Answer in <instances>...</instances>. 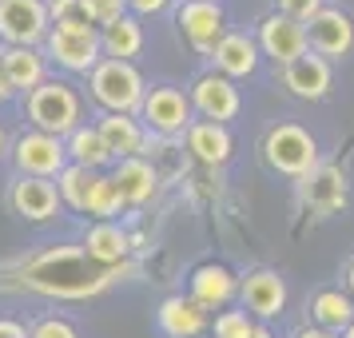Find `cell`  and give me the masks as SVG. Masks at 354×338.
<instances>
[{"label":"cell","instance_id":"1","mask_svg":"<svg viewBox=\"0 0 354 338\" xmlns=\"http://www.w3.org/2000/svg\"><path fill=\"white\" fill-rule=\"evenodd\" d=\"M128 271L131 267L108 271V267L92 263L84 247H48L40 255L24 259L12 271V279H17L20 290H36V294H48V299H92Z\"/></svg>","mask_w":354,"mask_h":338},{"label":"cell","instance_id":"2","mask_svg":"<svg viewBox=\"0 0 354 338\" xmlns=\"http://www.w3.org/2000/svg\"><path fill=\"white\" fill-rule=\"evenodd\" d=\"M28 120L36 131H48L56 140H68L80 128V96L68 80H44L36 92H28Z\"/></svg>","mask_w":354,"mask_h":338},{"label":"cell","instance_id":"3","mask_svg":"<svg viewBox=\"0 0 354 338\" xmlns=\"http://www.w3.org/2000/svg\"><path fill=\"white\" fill-rule=\"evenodd\" d=\"M92 84V100L104 112H120V115H136L144 108V76L136 72V64L128 60H100L96 72L88 76Z\"/></svg>","mask_w":354,"mask_h":338},{"label":"cell","instance_id":"4","mask_svg":"<svg viewBox=\"0 0 354 338\" xmlns=\"http://www.w3.org/2000/svg\"><path fill=\"white\" fill-rule=\"evenodd\" d=\"M263 156L271 163V171L290 176V179H303L306 171L319 167V144L299 124H274L267 131V140H263Z\"/></svg>","mask_w":354,"mask_h":338},{"label":"cell","instance_id":"5","mask_svg":"<svg viewBox=\"0 0 354 338\" xmlns=\"http://www.w3.org/2000/svg\"><path fill=\"white\" fill-rule=\"evenodd\" d=\"M48 32V0H0V40L8 48H36Z\"/></svg>","mask_w":354,"mask_h":338},{"label":"cell","instance_id":"6","mask_svg":"<svg viewBox=\"0 0 354 338\" xmlns=\"http://www.w3.org/2000/svg\"><path fill=\"white\" fill-rule=\"evenodd\" d=\"M12 160H17L20 176H32V179H60L68 163V144L56 140L48 131H20L17 144H12Z\"/></svg>","mask_w":354,"mask_h":338},{"label":"cell","instance_id":"7","mask_svg":"<svg viewBox=\"0 0 354 338\" xmlns=\"http://www.w3.org/2000/svg\"><path fill=\"white\" fill-rule=\"evenodd\" d=\"M192 100L187 92H179V88H151L144 96V108H140V120H144L147 131H156V135H187L192 128Z\"/></svg>","mask_w":354,"mask_h":338},{"label":"cell","instance_id":"8","mask_svg":"<svg viewBox=\"0 0 354 338\" xmlns=\"http://www.w3.org/2000/svg\"><path fill=\"white\" fill-rule=\"evenodd\" d=\"M227 17L223 8H219V0H183L179 4V32L187 36V44L195 52H203L211 56L215 44L227 36Z\"/></svg>","mask_w":354,"mask_h":338},{"label":"cell","instance_id":"9","mask_svg":"<svg viewBox=\"0 0 354 338\" xmlns=\"http://www.w3.org/2000/svg\"><path fill=\"white\" fill-rule=\"evenodd\" d=\"M259 52L271 56L274 64H295L299 56H306V24L283 17V12H271V17L259 20Z\"/></svg>","mask_w":354,"mask_h":338},{"label":"cell","instance_id":"10","mask_svg":"<svg viewBox=\"0 0 354 338\" xmlns=\"http://www.w3.org/2000/svg\"><path fill=\"white\" fill-rule=\"evenodd\" d=\"M187 100H192L195 112L203 115V120H211V124H227V120H235L239 108H243L235 80H227L219 72H203V76L192 84Z\"/></svg>","mask_w":354,"mask_h":338},{"label":"cell","instance_id":"11","mask_svg":"<svg viewBox=\"0 0 354 338\" xmlns=\"http://www.w3.org/2000/svg\"><path fill=\"white\" fill-rule=\"evenodd\" d=\"M306 48L322 60H342L354 48V20L342 8H322L306 24Z\"/></svg>","mask_w":354,"mask_h":338},{"label":"cell","instance_id":"12","mask_svg":"<svg viewBox=\"0 0 354 338\" xmlns=\"http://www.w3.org/2000/svg\"><path fill=\"white\" fill-rule=\"evenodd\" d=\"M48 56L64 72H96V64L104 60V48H100V32H60L52 28L48 32Z\"/></svg>","mask_w":354,"mask_h":338},{"label":"cell","instance_id":"13","mask_svg":"<svg viewBox=\"0 0 354 338\" xmlns=\"http://www.w3.org/2000/svg\"><path fill=\"white\" fill-rule=\"evenodd\" d=\"M346 176L338 171L335 163H319L315 171H306L299 179V199H303L310 211H319V215H330V211L346 207Z\"/></svg>","mask_w":354,"mask_h":338},{"label":"cell","instance_id":"14","mask_svg":"<svg viewBox=\"0 0 354 338\" xmlns=\"http://www.w3.org/2000/svg\"><path fill=\"white\" fill-rule=\"evenodd\" d=\"M239 294H243V306H247L251 314H259V319H274V314H283V306H287V283H283L279 271H271V267H259V271L243 274Z\"/></svg>","mask_w":354,"mask_h":338},{"label":"cell","instance_id":"15","mask_svg":"<svg viewBox=\"0 0 354 338\" xmlns=\"http://www.w3.org/2000/svg\"><path fill=\"white\" fill-rule=\"evenodd\" d=\"M8 203H12V211H17L20 219H28V223H48L52 215L60 211V191H56L52 179L20 176L17 183H12Z\"/></svg>","mask_w":354,"mask_h":338},{"label":"cell","instance_id":"16","mask_svg":"<svg viewBox=\"0 0 354 338\" xmlns=\"http://www.w3.org/2000/svg\"><path fill=\"white\" fill-rule=\"evenodd\" d=\"M100 135L112 151V160H131V156H144L147 147V128L140 115H120V112H104L100 115Z\"/></svg>","mask_w":354,"mask_h":338},{"label":"cell","instance_id":"17","mask_svg":"<svg viewBox=\"0 0 354 338\" xmlns=\"http://www.w3.org/2000/svg\"><path fill=\"white\" fill-rule=\"evenodd\" d=\"M283 84H287L290 96H299V100H322L326 92H330V84H335L330 60L306 52V56H299L295 64L283 68Z\"/></svg>","mask_w":354,"mask_h":338},{"label":"cell","instance_id":"18","mask_svg":"<svg viewBox=\"0 0 354 338\" xmlns=\"http://www.w3.org/2000/svg\"><path fill=\"white\" fill-rule=\"evenodd\" d=\"M259 60H263L259 40H251L247 32H227L223 40L215 44V52H211L215 72L227 76V80H243V76H251V72L259 68Z\"/></svg>","mask_w":354,"mask_h":338},{"label":"cell","instance_id":"19","mask_svg":"<svg viewBox=\"0 0 354 338\" xmlns=\"http://www.w3.org/2000/svg\"><path fill=\"white\" fill-rule=\"evenodd\" d=\"M156 319L167 338H199L207 330V306H199L192 294H171L160 303Z\"/></svg>","mask_w":354,"mask_h":338},{"label":"cell","instance_id":"20","mask_svg":"<svg viewBox=\"0 0 354 338\" xmlns=\"http://www.w3.org/2000/svg\"><path fill=\"white\" fill-rule=\"evenodd\" d=\"M84 251H88L92 263L108 267V271H120V267H128L131 239L120 223H92L88 227V239H84Z\"/></svg>","mask_w":354,"mask_h":338},{"label":"cell","instance_id":"21","mask_svg":"<svg viewBox=\"0 0 354 338\" xmlns=\"http://www.w3.org/2000/svg\"><path fill=\"white\" fill-rule=\"evenodd\" d=\"M112 183L120 187L124 203H147L151 195L160 191V176L156 167L144 160V156H131V160H120L112 167Z\"/></svg>","mask_w":354,"mask_h":338},{"label":"cell","instance_id":"22","mask_svg":"<svg viewBox=\"0 0 354 338\" xmlns=\"http://www.w3.org/2000/svg\"><path fill=\"white\" fill-rule=\"evenodd\" d=\"M235 290H239V279L227 271L223 263H203V267H195L192 271V299L199 306H223L235 299Z\"/></svg>","mask_w":354,"mask_h":338},{"label":"cell","instance_id":"23","mask_svg":"<svg viewBox=\"0 0 354 338\" xmlns=\"http://www.w3.org/2000/svg\"><path fill=\"white\" fill-rule=\"evenodd\" d=\"M0 64H4V76L12 84V92H36L40 84L48 80V68H44V52L40 48H4L0 52Z\"/></svg>","mask_w":354,"mask_h":338},{"label":"cell","instance_id":"24","mask_svg":"<svg viewBox=\"0 0 354 338\" xmlns=\"http://www.w3.org/2000/svg\"><path fill=\"white\" fill-rule=\"evenodd\" d=\"M187 151L199 163H207V167L227 163L231 160V131H227V124H211V120L192 124L187 128Z\"/></svg>","mask_w":354,"mask_h":338},{"label":"cell","instance_id":"25","mask_svg":"<svg viewBox=\"0 0 354 338\" xmlns=\"http://www.w3.org/2000/svg\"><path fill=\"white\" fill-rule=\"evenodd\" d=\"M100 48H104V60H128L131 64V56H140V48H144V28H140V20L124 12L120 20L104 24V28H100Z\"/></svg>","mask_w":354,"mask_h":338},{"label":"cell","instance_id":"26","mask_svg":"<svg viewBox=\"0 0 354 338\" xmlns=\"http://www.w3.org/2000/svg\"><path fill=\"white\" fill-rule=\"evenodd\" d=\"M310 319H315V326H322V330L342 335L354 322V299L346 290H319V294L310 299Z\"/></svg>","mask_w":354,"mask_h":338},{"label":"cell","instance_id":"27","mask_svg":"<svg viewBox=\"0 0 354 338\" xmlns=\"http://www.w3.org/2000/svg\"><path fill=\"white\" fill-rule=\"evenodd\" d=\"M64 144H68V160L80 163V167H88V171H100V167L112 163V151H108V144H104V135H100L96 124H88V128L80 124Z\"/></svg>","mask_w":354,"mask_h":338},{"label":"cell","instance_id":"28","mask_svg":"<svg viewBox=\"0 0 354 338\" xmlns=\"http://www.w3.org/2000/svg\"><path fill=\"white\" fill-rule=\"evenodd\" d=\"M100 171H88L80 163H68L60 179H56V191H60V203H68L72 211H84L88 215V203H92V191H96Z\"/></svg>","mask_w":354,"mask_h":338},{"label":"cell","instance_id":"29","mask_svg":"<svg viewBox=\"0 0 354 338\" xmlns=\"http://www.w3.org/2000/svg\"><path fill=\"white\" fill-rule=\"evenodd\" d=\"M48 17L60 32H96V24L84 12V0H48Z\"/></svg>","mask_w":354,"mask_h":338},{"label":"cell","instance_id":"30","mask_svg":"<svg viewBox=\"0 0 354 338\" xmlns=\"http://www.w3.org/2000/svg\"><path fill=\"white\" fill-rule=\"evenodd\" d=\"M124 207H128V203H124L120 187L112 183V176H100L96 179V191H92V203H88V215H96L100 223H112Z\"/></svg>","mask_w":354,"mask_h":338},{"label":"cell","instance_id":"31","mask_svg":"<svg viewBox=\"0 0 354 338\" xmlns=\"http://www.w3.org/2000/svg\"><path fill=\"white\" fill-rule=\"evenodd\" d=\"M255 335V322L247 310H223L215 319V338H251Z\"/></svg>","mask_w":354,"mask_h":338},{"label":"cell","instance_id":"32","mask_svg":"<svg viewBox=\"0 0 354 338\" xmlns=\"http://www.w3.org/2000/svg\"><path fill=\"white\" fill-rule=\"evenodd\" d=\"M124 8H128V0H84V12H88V20L92 24H112V20L124 17Z\"/></svg>","mask_w":354,"mask_h":338},{"label":"cell","instance_id":"33","mask_svg":"<svg viewBox=\"0 0 354 338\" xmlns=\"http://www.w3.org/2000/svg\"><path fill=\"white\" fill-rule=\"evenodd\" d=\"M274 4H279V12H283V17L299 20V24H310V20L326 8L322 0H274Z\"/></svg>","mask_w":354,"mask_h":338},{"label":"cell","instance_id":"34","mask_svg":"<svg viewBox=\"0 0 354 338\" xmlns=\"http://www.w3.org/2000/svg\"><path fill=\"white\" fill-rule=\"evenodd\" d=\"M28 338H80V335H76V326L68 319H40L28 330Z\"/></svg>","mask_w":354,"mask_h":338},{"label":"cell","instance_id":"35","mask_svg":"<svg viewBox=\"0 0 354 338\" xmlns=\"http://www.w3.org/2000/svg\"><path fill=\"white\" fill-rule=\"evenodd\" d=\"M131 12H140V17H156V12H163L167 8V0H128Z\"/></svg>","mask_w":354,"mask_h":338},{"label":"cell","instance_id":"36","mask_svg":"<svg viewBox=\"0 0 354 338\" xmlns=\"http://www.w3.org/2000/svg\"><path fill=\"white\" fill-rule=\"evenodd\" d=\"M0 338H28V330L17 319H0Z\"/></svg>","mask_w":354,"mask_h":338},{"label":"cell","instance_id":"37","mask_svg":"<svg viewBox=\"0 0 354 338\" xmlns=\"http://www.w3.org/2000/svg\"><path fill=\"white\" fill-rule=\"evenodd\" d=\"M295 338H338V335H330V330H322V326H306V330H299Z\"/></svg>","mask_w":354,"mask_h":338},{"label":"cell","instance_id":"38","mask_svg":"<svg viewBox=\"0 0 354 338\" xmlns=\"http://www.w3.org/2000/svg\"><path fill=\"white\" fill-rule=\"evenodd\" d=\"M17 92H12V84H8V76H4V64H0V104L4 100H12Z\"/></svg>","mask_w":354,"mask_h":338},{"label":"cell","instance_id":"39","mask_svg":"<svg viewBox=\"0 0 354 338\" xmlns=\"http://www.w3.org/2000/svg\"><path fill=\"white\" fill-rule=\"evenodd\" d=\"M251 338H271V330H267V326H255V335Z\"/></svg>","mask_w":354,"mask_h":338},{"label":"cell","instance_id":"40","mask_svg":"<svg viewBox=\"0 0 354 338\" xmlns=\"http://www.w3.org/2000/svg\"><path fill=\"white\" fill-rule=\"evenodd\" d=\"M4 147H8V135H4V128H0V156H4Z\"/></svg>","mask_w":354,"mask_h":338},{"label":"cell","instance_id":"41","mask_svg":"<svg viewBox=\"0 0 354 338\" xmlns=\"http://www.w3.org/2000/svg\"><path fill=\"white\" fill-rule=\"evenodd\" d=\"M346 283H351V294H354V263H351V271H346Z\"/></svg>","mask_w":354,"mask_h":338},{"label":"cell","instance_id":"42","mask_svg":"<svg viewBox=\"0 0 354 338\" xmlns=\"http://www.w3.org/2000/svg\"><path fill=\"white\" fill-rule=\"evenodd\" d=\"M338 338H354V322H351V326H346V330H342Z\"/></svg>","mask_w":354,"mask_h":338}]
</instances>
